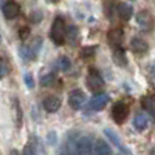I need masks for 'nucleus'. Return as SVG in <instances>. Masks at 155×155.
<instances>
[{
    "label": "nucleus",
    "instance_id": "nucleus-21",
    "mask_svg": "<svg viewBox=\"0 0 155 155\" xmlns=\"http://www.w3.org/2000/svg\"><path fill=\"white\" fill-rule=\"evenodd\" d=\"M78 38V28L76 26H69L67 28V39L69 40L71 43H74Z\"/></svg>",
    "mask_w": 155,
    "mask_h": 155
},
{
    "label": "nucleus",
    "instance_id": "nucleus-7",
    "mask_svg": "<svg viewBox=\"0 0 155 155\" xmlns=\"http://www.w3.org/2000/svg\"><path fill=\"white\" fill-rule=\"evenodd\" d=\"M129 115V107L125 103H116L112 108V118L116 123H123Z\"/></svg>",
    "mask_w": 155,
    "mask_h": 155
},
{
    "label": "nucleus",
    "instance_id": "nucleus-4",
    "mask_svg": "<svg viewBox=\"0 0 155 155\" xmlns=\"http://www.w3.org/2000/svg\"><path fill=\"white\" fill-rule=\"evenodd\" d=\"M136 22L141 28V31L150 32V31H152V28H154V17L151 15L150 11L141 10V11H139V13L136 14Z\"/></svg>",
    "mask_w": 155,
    "mask_h": 155
},
{
    "label": "nucleus",
    "instance_id": "nucleus-13",
    "mask_svg": "<svg viewBox=\"0 0 155 155\" xmlns=\"http://www.w3.org/2000/svg\"><path fill=\"white\" fill-rule=\"evenodd\" d=\"M104 133H105V136H107V137H108V139H110L111 141H112L114 144H115L116 147H118V148H119L122 152H125L126 155H132V154H130V151H129V150H126L125 147H123V145H122V141H120V139H119V137H118V136L115 134V133L112 132V130H110V129H105V130H104Z\"/></svg>",
    "mask_w": 155,
    "mask_h": 155
},
{
    "label": "nucleus",
    "instance_id": "nucleus-10",
    "mask_svg": "<svg viewBox=\"0 0 155 155\" xmlns=\"http://www.w3.org/2000/svg\"><path fill=\"white\" fill-rule=\"evenodd\" d=\"M122 39H123V32L120 29H111L108 32V42L112 47H120V43H122Z\"/></svg>",
    "mask_w": 155,
    "mask_h": 155
},
{
    "label": "nucleus",
    "instance_id": "nucleus-18",
    "mask_svg": "<svg viewBox=\"0 0 155 155\" xmlns=\"http://www.w3.org/2000/svg\"><path fill=\"white\" fill-rule=\"evenodd\" d=\"M19 54H21V58L22 60H25V61H29V60H32L33 57H35V50H32L31 47H28V46H21L19 47Z\"/></svg>",
    "mask_w": 155,
    "mask_h": 155
},
{
    "label": "nucleus",
    "instance_id": "nucleus-2",
    "mask_svg": "<svg viewBox=\"0 0 155 155\" xmlns=\"http://www.w3.org/2000/svg\"><path fill=\"white\" fill-rule=\"evenodd\" d=\"M50 38L55 45H62L67 39V28L65 24L61 18H55L54 22L51 25V31H50Z\"/></svg>",
    "mask_w": 155,
    "mask_h": 155
},
{
    "label": "nucleus",
    "instance_id": "nucleus-11",
    "mask_svg": "<svg viewBox=\"0 0 155 155\" xmlns=\"http://www.w3.org/2000/svg\"><path fill=\"white\" fill-rule=\"evenodd\" d=\"M130 48H132L134 53H137V54H143V53H145L148 50V45H147V42L143 40V39L133 38L132 40H130Z\"/></svg>",
    "mask_w": 155,
    "mask_h": 155
},
{
    "label": "nucleus",
    "instance_id": "nucleus-9",
    "mask_svg": "<svg viewBox=\"0 0 155 155\" xmlns=\"http://www.w3.org/2000/svg\"><path fill=\"white\" fill-rule=\"evenodd\" d=\"M3 14L7 19H13V18H17L19 14V6L14 2H10V3H6L4 4L3 8Z\"/></svg>",
    "mask_w": 155,
    "mask_h": 155
},
{
    "label": "nucleus",
    "instance_id": "nucleus-15",
    "mask_svg": "<svg viewBox=\"0 0 155 155\" xmlns=\"http://www.w3.org/2000/svg\"><path fill=\"white\" fill-rule=\"evenodd\" d=\"M143 104V108L147 110L152 116L155 118V94L154 96H148V97H144L141 101Z\"/></svg>",
    "mask_w": 155,
    "mask_h": 155
},
{
    "label": "nucleus",
    "instance_id": "nucleus-17",
    "mask_svg": "<svg viewBox=\"0 0 155 155\" xmlns=\"http://www.w3.org/2000/svg\"><path fill=\"white\" fill-rule=\"evenodd\" d=\"M133 126H134L137 130H144L147 126H148V119H147V116L145 115H137L133 120Z\"/></svg>",
    "mask_w": 155,
    "mask_h": 155
},
{
    "label": "nucleus",
    "instance_id": "nucleus-29",
    "mask_svg": "<svg viewBox=\"0 0 155 155\" xmlns=\"http://www.w3.org/2000/svg\"><path fill=\"white\" fill-rule=\"evenodd\" d=\"M4 4H6V3H4V0H0V8H3Z\"/></svg>",
    "mask_w": 155,
    "mask_h": 155
},
{
    "label": "nucleus",
    "instance_id": "nucleus-24",
    "mask_svg": "<svg viewBox=\"0 0 155 155\" xmlns=\"http://www.w3.org/2000/svg\"><path fill=\"white\" fill-rule=\"evenodd\" d=\"M7 74H8V67H7L6 62L0 58V79H2V78H4Z\"/></svg>",
    "mask_w": 155,
    "mask_h": 155
},
{
    "label": "nucleus",
    "instance_id": "nucleus-28",
    "mask_svg": "<svg viewBox=\"0 0 155 155\" xmlns=\"http://www.w3.org/2000/svg\"><path fill=\"white\" fill-rule=\"evenodd\" d=\"M28 35H29V29L28 28H22V29H21V33H19L21 39H25Z\"/></svg>",
    "mask_w": 155,
    "mask_h": 155
},
{
    "label": "nucleus",
    "instance_id": "nucleus-22",
    "mask_svg": "<svg viewBox=\"0 0 155 155\" xmlns=\"http://www.w3.org/2000/svg\"><path fill=\"white\" fill-rule=\"evenodd\" d=\"M53 82H54V75L53 74L45 75V76H42V79H40V84H42V86H50Z\"/></svg>",
    "mask_w": 155,
    "mask_h": 155
},
{
    "label": "nucleus",
    "instance_id": "nucleus-23",
    "mask_svg": "<svg viewBox=\"0 0 155 155\" xmlns=\"http://www.w3.org/2000/svg\"><path fill=\"white\" fill-rule=\"evenodd\" d=\"M24 82H25V84H26L28 89H33V86H35V82H33V78H32L31 74L24 75Z\"/></svg>",
    "mask_w": 155,
    "mask_h": 155
},
{
    "label": "nucleus",
    "instance_id": "nucleus-1",
    "mask_svg": "<svg viewBox=\"0 0 155 155\" xmlns=\"http://www.w3.org/2000/svg\"><path fill=\"white\" fill-rule=\"evenodd\" d=\"M69 152H72V155H93L94 144L91 141V137H89V136L79 137L76 140V144L74 145V148Z\"/></svg>",
    "mask_w": 155,
    "mask_h": 155
},
{
    "label": "nucleus",
    "instance_id": "nucleus-3",
    "mask_svg": "<svg viewBox=\"0 0 155 155\" xmlns=\"http://www.w3.org/2000/svg\"><path fill=\"white\" fill-rule=\"evenodd\" d=\"M86 83H87V87H89L93 93L97 94V93H101V91H103L104 79H103V76L98 74V71H96V69H90V71H89Z\"/></svg>",
    "mask_w": 155,
    "mask_h": 155
},
{
    "label": "nucleus",
    "instance_id": "nucleus-30",
    "mask_svg": "<svg viewBox=\"0 0 155 155\" xmlns=\"http://www.w3.org/2000/svg\"><path fill=\"white\" fill-rule=\"evenodd\" d=\"M60 155H68V154H65V152H64V151H62V152H61V154H60Z\"/></svg>",
    "mask_w": 155,
    "mask_h": 155
},
{
    "label": "nucleus",
    "instance_id": "nucleus-6",
    "mask_svg": "<svg viewBox=\"0 0 155 155\" xmlns=\"http://www.w3.org/2000/svg\"><path fill=\"white\" fill-rule=\"evenodd\" d=\"M108 101H110V96L101 91V93H97L96 96L89 101L87 108H89L90 111H101L104 107L108 104Z\"/></svg>",
    "mask_w": 155,
    "mask_h": 155
},
{
    "label": "nucleus",
    "instance_id": "nucleus-14",
    "mask_svg": "<svg viewBox=\"0 0 155 155\" xmlns=\"http://www.w3.org/2000/svg\"><path fill=\"white\" fill-rule=\"evenodd\" d=\"M118 14H119V17L122 19H125V21L130 19L132 18V15H133L132 6H129L127 3H120L119 6H118Z\"/></svg>",
    "mask_w": 155,
    "mask_h": 155
},
{
    "label": "nucleus",
    "instance_id": "nucleus-19",
    "mask_svg": "<svg viewBox=\"0 0 155 155\" xmlns=\"http://www.w3.org/2000/svg\"><path fill=\"white\" fill-rule=\"evenodd\" d=\"M57 67L58 69H61V71H68L69 68H71V60L68 57H65V55H62V57H60L57 60Z\"/></svg>",
    "mask_w": 155,
    "mask_h": 155
},
{
    "label": "nucleus",
    "instance_id": "nucleus-26",
    "mask_svg": "<svg viewBox=\"0 0 155 155\" xmlns=\"http://www.w3.org/2000/svg\"><path fill=\"white\" fill-rule=\"evenodd\" d=\"M21 155H35V154H33V151H32L31 144H28V145H25V147H24V151H22V154H21Z\"/></svg>",
    "mask_w": 155,
    "mask_h": 155
},
{
    "label": "nucleus",
    "instance_id": "nucleus-16",
    "mask_svg": "<svg viewBox=\"0 0 155 155\" xmlns=\"http://www.w3.org/2000/svg\"><path fill=\"white\" fill-rule=\"evenodd\" d=\"M114 61L119 67H125L127 64V60H126V55H125V51H123L120 47H116L114 50Z\"/></svg>",
    "mask_w": 155,
    "mask_h": 155
},
{
    "label": "nucleus",
    "instance_id": "nucleus-5",
    "mask_svg": "<svg viewBox=\"0 0 155 155\" xmlns=\"http://www.w3.org/2000/svg\"><path fill=\"white\" fill-rule=\"evenodd\" d=\"M68 103H69L72 110L79 111L82 107H83V104L86 103V96H84V93L82 90L75 89V90H72L71 93H69V96H68Z\"/></svg>",
    "mask_w": 155,
    "mask_h": 155
},
{
    "label": "nucleus",
    "instance_id": "nucleus-20",
    "mask_svg": "<svg viewBox=\"0 0 155 155\" xmlns=\"http://www.w3.org/2000/svg\"><path fill=\"white\" fill-rule=\"evenodd\" d=\"M31 147H32V151L35 155H43V147L42 144H40V140L38 139V137H32V140H31Z\"/></svg>",
    "mask_w": 155,
    "mask_h": 155
},
{
    "label": "nucleus",
    "instance_id": "nucleus-8",
    "mask_svg": "<svg viewBox=\"0 0 155 155\" xmlns=\"http://www.w3.org/2000/svg\"><path fill=\"white\" fill-rule=\"evenodd\" d=\"M43 107H45V110L50 114H54L60 110V107H61V98L57 96H48L45 98L43 101Z\"/></svg>",
    "mask_w": 155,
    "mask_h": 155
},
{
    "label": "nucleus",
    "instance_id": "nucleus-12",
    "mask_svg": "<svg viewBox=\"0 0 155 155\" xmlns=\"http://www.w3.org/2000/svg\"><path fill=\"white\" fill-rule=\"evenodd\" d=\"M94 154L96 155H112V150L108 145V143H105L104 140H97L94 144Z\"/></svg>",
    "mask_w": 155,
    "mask_h": 155
},
{
    "label": "nucleus",
    "instance_id": "nucleus-25",
    "mask_svg": "<svg viewBox=\"0 0 155 155\" xmlns=\"http://www.w3.org/2000/svg\"><path fill=\"white\" fill-rule=\"evenodd\" d=\"M94 54V47H84L82 50V57L83 58H89V57H93Z\"/></svg>",
    "mask_w": 155,
    "mask_h": 155
},
{
    "label": "nucleus",
    "instance_id": "nucleus-27",
    "mask_svg": "<svg viewBox=\"0 0 155 155\" xmlns=\"http://www.w3.org/2000/svg\"><path fill=\"white\" fill-rule=\"evenodd\" d=\"M31 19H32V22H39V21L42 19V14L39 13V11H38V14L33 13L32 14V18H31Z\"/></svg>",
    "mask_w": 155,
    "mask_h": 155
}]
</instances>
